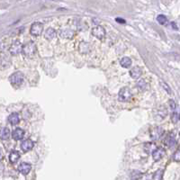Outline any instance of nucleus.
Wrapping results in <instances>:
<instances>
[{
  "instance_id": "nucleus-1",
  "label": "nucleus",
  "mask_w": 180,
  "mask_h": 180,
  "mask_svg": "<svg viewBox=\"0 0 180 180\" xmlns=\"http://www.w3.org/2000/svg\"><path fill=\"white\" fill-rule=\"evenodd\" d=\"M24 74L20 71H17V72H15L13 73L10 77H9V81L10 83L15 86V87H19L23 84L24 82Z\"/></svg>"
},
{
  "instance_id": "nucleus-2",
  "label": "nucleus",
  "mask_w": 180,
  "mask_h": 180,
  "mask_svg": "<svg viewBox=\"0 0 180 180\" xmlns=\"http://www.w3.org/2000/svg\"><path fill=\"white\" fill-rule=\"evenodd\" d=\"M36 49H37L36 44L33 42H29L25 45H23L22 52L26 57H31V56L34 55V53L36 52Z\"/></svg>"
},
{
  "instance_id": "nucleus-3",
  "label": "nucleus",
  "mask_w": 180,
  "mask_h": 180,
  "mask_svg": "<svg viewBox=\"0 0 180 180\" xmlns=\"http://www.w3.org/2000/svg\"><path fill=\"white\" fill-rule=\"evenodd\" d=\"M131 97L132 94L129 87H123L118 93V98L121 102H129Z\"/></svg>"
},
{
  "instance_id": "nucleus-4",
  "label": "nucleus",
  "mask_w": 180,
  "mask_h": 180,
  "mask_svg": "<svg viewBox=\"0 0 180 180\" xmlns=\"http://www.w3.org/2000/svg\"><path fill=\"white\" fill-rule=\"evenodd\" d=\"M43 32V25L42 23H39V22H35L33 23L32 26H31V29H30V33L32 35V36H40Z\"/></svg>"
},
{
  "instance_id": "nucleus-5",
  "label": "nucleus",
  "mask_w": 180,
  "mask_h": 180,
  "mask_svg": "<svg viewBox=\"0 0 180 180\" xmlns=\"http://www.w3.org/2000/svg\"><path fill=\"white\" fill-rule=\"evenodd\" d=\"M22 48H23V45L20 42V41H15L10 46L9 52L13 56H15V55H18L20 52H22Z\"/></svg>"
},
{
  "instance_id": "nucleus-6",
  "label": "nucleus",
  "mask_w": 180,
  "mask_h": 180,
  "mask_svg": "<svg viewBox=\"0 0 180 180\" xmlns=\"http://www.w3.org/2000/svg\"><path fill=\"white\" fill-rule=\"evenodd\" d=\"M92 34L99 40H102L105 36V30L103 26L97 25L92 29Z\"/></svg>"
},
{
  "instance_id": "nucleus-7",
  "label": "nucleus",
  "mask_w": 180,
  "mask_h": 180,
  "mask_svg": "<svg viewBox=\"0 0 180 180\" xmlns=\"http://www.w3.org/2000/svg\"><path fill=\"white\" fill-rule=\"evenodd\" d=\"M59 36L64 39H72L74 36V31L70 28H62L59 32Z\"/></svg>"
},
{
  "instance_id": "nucleus-8",
  "label": "nucleus",
  "mask_w": 180,
  "mask_h": 180,
  "mask_svg": "<svg viewBox=\"0 0 180 180\" xmlns=\"http://www.w3.org/2000/svg\"><path fill=\"white\" fill-rule=\"evenodd\" d=\"M32 169V166L27 162H22L18 166V171L23 175H28Z\"/></svg>"
},
{
  "instance_id": "nucleus-9",
  "label": "nucleus",
  "mask_w": 180,
  "mask_h": 180,
  "mask_svg": "<svg viewBox=\"0 0 180 180\" xmlns=\"http://www.w3.org/2000/svg\"><path fill=\"white\" fill-rule=\"evenodd\" d=\"M167 114H168V110L164 106H160L157 109V112L155 113V118L160 121L166 117Z\"/></svg>"
},
{
  "instance_id": "nucleus-10",
  "label": "nucleus",
  "mask_w": 180,
  "mask_h": 180,
  "mask_svg": "<svg viewBox=\"0 0 180 180\" xmlns=\"http://www.w3.org/2000/svg\"><path fill=\"white\" fill-rule=\"evenodd\" d=\"M164 134V130L161 127H155L151 133V137L152 140H158L159 138H161Z\"/></svg>"
},
{
  "instance_id": "nucleus-11",
  "label": "nucleus",
  "mask_w": 180,
  "mask_h": 180,
  "mask_svg": "<svg viewBox=\"0 0 180 180\" xmlns=\"http://www.w3.org/2000/svg\"><path fill=\"white\" fill-rule=\"evenodd\" d=\"M33 146H34V143H33V141H32V140H25L23 142H22V144H21V149L23 150V151H25V152H27V151H31L32 148H33Z\"/></svg>"
},
{
  "instance_id": "nucleus-12",
  "label": "nucleus",
  "mask_w": 180,
  "mask_h": 180,
  "mask_svg": "<svg viewBox=\"0 0 180 180\" xmlns=\"http://www.w3.org/2000/svg\"><path fill=\"white\" fill-rule=\"evenodd\" d=\"M176 142V137H175V133L174 132H169L168 135L167 136L166 140H165V143L168 148H172L175 145Z\"/></svg>"
},
{
  "instance_id": "nucleus-13",
  "label": "nucleus",
  "mask_w": 180,
  "mask_h": 180,
  "mask_svg": "<svg viewBox=\"0 0 180 180\" xmlns=\"http://www.w3.org/2000/svg\"><path fill=\"white\" fill-rule=\"evenodd\" d=\"M12 136L14 138V140L15 141H20L24 138L25 136V131L22 130L21 128H16L12 132Z\"/></svg>"
},
{
  "instance_id": "nucleus-14",
  "label": "nucleus",
  "mask_w": 180,
  "mask_h": 180,
  "mask_svg": "<svg viewBox=\"0 0 180 180\" xmlns=\"http://www.w3.org/2000/svg\"><path fill=\"white\" fill-rule=\"evenodd\" d=\"M165 153H166L165 149H163V148H157L154 151L152 152V157H153L154 160H159V159H161L164 157Z\"/></svg>"
},
{
  "instance_id": "nucleus-15",
  "label": "nucleus",
  "mask_w": 180,
  "mask_h": 180,
  "mask_svg": "<svg viewBox=\"0 0 180 180\" xmlns=\"http://www.w3.org/2000/svg\"><path fill=\"white\" fill-rule=\"evenodd\" d=\"M141 74H142V70H141V69L140 67H134L130 71L131 77H132V78H134V79L139 78V77L141 76Z\"/></svg>"
},
{
  "instance_id": "nucleus-16",
  "label": "nucleus",
  "mask_w": 180,
  "mask_h": 180,
  "mask_svg": "<svg viewBox=\"0 0 180 180\" xmlns=\"http://www.w3.org/2000/svg\"><path fill=\"white\" fill-rule=\"evenodd\" d=\"M8 122L12 124V125H15L17 124H19L20 122V117L19 114L17 113H13L8 116Z\"/></svg>"
},
{
  "instance_id": "nucleus-17",
  "label": "nucleus",
  "mask_w": 180,
  "mask_h": 180,
  "mask_svg": "<svg viewBox=\"0 0 180 180\" xmlns=\"http://www.w3.org/2000/svg\"><path fill=\"white\" fill-rule=\"evenodd\" d=\"M56 34H57V32L53 28H51V27L46 29V31L44 32V37L47 40H49V41H52V39H54Z\"/></svg>"
},
{
  "instance_id": "nucleus-18",
  "label": "nucleus",
  "mask_w": 180,
  "mask_h": 180,
  "mask_svg": "<svg viewBox=\"0 0 180 180\" xmlns=\"http://www.w3.org/2000/svg\"><path fill=\"white\" fill-rule=\"evenodd\" d=\"M10 137V130L7 127H3L0 129V140L5 141Z\"/></svg>"
},
{
  "instance_id": "nucleus-19",
  "label": "nucleus",
  "mask_w": 180,
  "mask_h": 180,
  "mask_svg": "<svg viewBox=\"0 0 180 180\" xmlns=\"http://www.w3.org/2000/svg\"><path fill=\"white\" fill-rule=\"evenodd\" d=\"M91 48H90V45L88 42H82L80 44H79V52L83 54H87L90 52Z\"/></svg>"
},
{
  "instance_id": "nucleus-20",
  "label": "nucleus",
  "mask_w": 180,
  "mask_h": 180,
  "mask_svg": "<svg viewBox=\"0 0 180 180\" xmlns=\"http://www.w3.org/2000/svg\"><path fill=\"white\" fill-rule=\"evenodd\" d=\"M9 66V59L5 54H1L0 56V68L4 69Z\"/></svg>"
},
{
  "instance_id": "nucleus-21",
  "label": "nucleus",
  "mask_w": 180,
  "mask_h": 180,
  "mask_svg": "<svg viewBox=\"0 0 180 180\" xmlns=\"http://www.w3.org/2000/svg\"><path fill=\"white\" fill-rule=\"evenodd\" d=\"M20 158V153L17 151H13L9 155V161L11 163H16Z\"/></svg>"
},
{
  "instance_id": "nucleus-22",
  "label": "nucleus",
  "mask_w": 180,
  "mask_h": 180,
  "mask_svg": "<svg viewBox=\"0 0 180 180\" xmlns=\"http://www.w3.org/2000/svg\"><path fill=\"white\" fill-rule=\"evenodd\" d=\"M120 64L123 68H125V69H128L131 67V59L128 58V57H124L121 59L120 60Z\"/></svg>"
},
{
  "instance_id": "nucleus-23",
  "label": "nucleus",
  "mask_w": 180,
  "mask_h": 180,
  "mask_svg": "<svg viewBox=\"0 0 180 180\" xmlns=\"http://www.w3.org/2000/svg\"><path fill=\"white\" fill-rule=\"evenodd\" d=\"M136 86H137V88H139L141 91H144V90H146L148 88L147 87H148V84H147V82L144 79H140L137 82Z\"/></svg>"
},
{
  "instance_id": "nucleus-24",
  "label": "nucleus",
  "mask_w": 180,
  "mask_h": 180,
  "mask_svg": "<svg viewBox=\"0 0 180 180\" xmlns=\"http://www.w3.org/2000/svg\"><path fill=\"white\" fill-rule=\"evenodd\" d=\"M157 148H158V147L155 145L154 143H151V142L146 143V144H145V146H144V150H145V151H146V152H148V153H151V154H152V152L154 151Z\"/></svg>"
},
{
  "instance_id": "nucleus-25",
  "label": "nucleus",
  "mask_w": 180,
  "mask_h": 180,
  "mask_svg": "<svg viewBox=\"0 0 180 180\" xmlns=\"http://www.w3.org/2000/svg\"><path fill=\"white\" fill-rule=\"evenodd\" d=\"M157 21L160 24V25H166L168 23V18L166 15H159L157 16Z\"/></svg>"
},
{
  "instance_id": "nucleus-26",
  "label": "nucleus",
  "mask_w": 180,
  "mask_h": 180,
  "mask_svg": "<svg viewBox=\"0 0 180 180\" xmlns=\"http://www.w3.org/2000/svg\"><path fill=\"white\" fill-rule=\"evenodd\" d=\"M131 180H138L141 178V173L140 172V171H132L131 173Z\"/></svg>"
},
{
  "instance_id": "nucleus-27",
  "label": "nucleus",
  "mask_w": 180,
  "mask_h": 180,
  "mask_svg": "<svg viewBox=\"0 0 180 180\" xmlns=\"http://www.w3.org/2000/svg\"><path fill=\"white\" fill-rule=\"evenodd\" d=\"M162 177H163V170L159 169V170H158L155 173L153 178H154V180H161L162 179Z\"/></svg>"
},
{
  "instance_id": "nucleus-28",
  "label": "nucleus",
  "mask_w": 180,
  "mask_h": 180,
  "mask_svg": "<svg viewBox=\"0 0 180 180\" xmlns=\"http://www.w3.org/2000/svg\"><path fill=\"white\" fill-rule=\"evenodd\" d=\"M171 120H172L173 123H178V120H179V115H178V114L174 112V113L172 114V115H171Z\"/></svg>"
},
{
  "instance_id": "nucleus-29",
  "label": "nucleus",
  "mask_w": 180,
  "mask_h": 180,
  "mask_svg": "<svg viewBox=\"0 0 180 180\" xmlns=\"http://www.w3.org/2000/svg\"><path fill=\"white\" fill-rule=\"evenodd\" d=\"M173 158H174V160H176V161H179L180 160L179 150H178V151L175 152V154H174V156H173Z\"/></svg>"
},
{
  "instance_id": "nucleus-30",
  "label": "nucleus",
  "mask_w": 180,
  "mask_h": 180,
  "mask_svg": "<svg viewBox=\"0 0 180 180\" xmlns=\"http://www.w3.org/2000/svg\"><path fill=\"white\" fill-rule=\"evenodd\" d=\"M162 85L164 86V88L168 92V94H170V93H171V90H170V88L168 87V86L167 84H165V83H162Z\"/></svg>"
},
{
  "instance_id": "nucleus-31",
  "label": "nucleus",
  "mask_w": 180,
  "mask_h": 180,
  "mask_svg": "<svg viewBox=\"0 0 180 180\" xmlns=\"http://www.w3.org/2000/svg\"><path fill=\"white\" fill-rule=\"evenodd\" d=\"M169 104H170L171 109H172V110H175V108H176V104H175V102H174L173 100H170V101H169Z\"/></svg>"
},
{
  "instance_id": "nucleus-32",
  "label": "nucleus",
  "mask_w": 180,
  "mask_h": 180,
  "mask_svg": "<svg viewBox=\"0 0 180 180\" xmlns=\"http://www.w3.org/2000/svg\"><path fill=\"white\" fill-rule=\"evenodd\" d=\"M115 21L118 22L119 24H125V20L124 19H122V18H116Z\"/></svg>"
},
{
  "instance_id": "nucleus-33",
  "label": "nucleus",
  "mask_w": 180,
  "mask_h": 180,
  "mask_svg": "<svg viewBox=\"0 0 180 180\" xmlns=\"http://www.w3.org/2000/svg\"><path fill=\"white\" fill-rule=\"evenodd\" d=\"M2 158H3V152H2V150L0 149V161L2 160Z\"/></svg>"
},
{
  "instance_id": "nucleus-34",
  "label": "nucleus",
  "mask_w": 180,
  "mask_h": 180,
  "mask_svg": "<svg viewBox=\"0 0 180 180\" xmlns=\"http://www.w3.org/2000/svg\"><path fill=\"white\" fill-rule=\"evenodd\" d=\"M171 25H172V27H173V28L175 27V30H178V27L176 26V24H175V23H172V24H171Z\"/></svg>"
}]
</instances>
